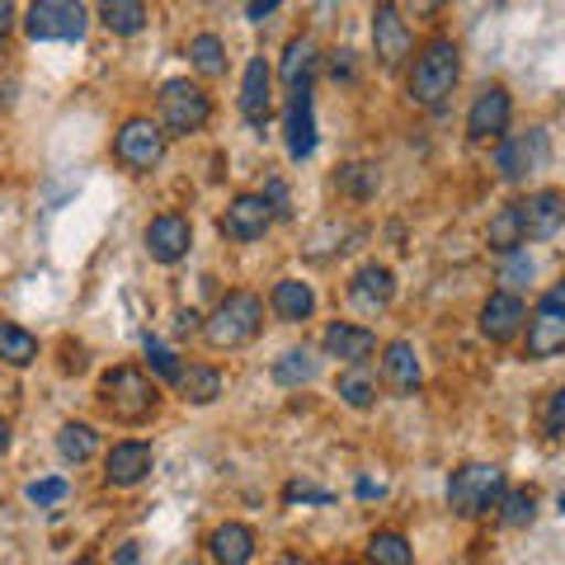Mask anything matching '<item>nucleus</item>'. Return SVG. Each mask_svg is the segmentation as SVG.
Wrapping results in <instances>:
<instances>
[{
    "instance_id": "7",
    "label": "nucleus",
    "mask_w": 565,
    "mask_h": 565,
    "mask_svg": "<svg viewBox=\"0 0 565 565\" xmlns=\"http://www.w3.org/2000/svg\"><path fill=\"white\" fill-rule=\"evenodd\" d=\"M166 128L156 118H147V114H137V118H128L122 128L114 132V161L122 166V170H132V174H151L156 166L166 161Z\"/></svg>"
},
{
    "instance_id": "19",
    "label": "nucleus",
    "mask_w": 565,
    "mask_h": 565,
    "mask_svg": "<svg viewBox=\"0 0 565 565\" xmlns=\"http://www.w3.org/2000/svg\"><path fill=\"white\" fill-rule=\"evenodd\" d=\"M241 114L245 122H255V128H264V118H269L274 109V66L264 57H250L245 62V76H241Z\"/></svg>"
},
{
    "instance_id": "32",
    "label": "nucleus",
    "mask_w": 565,
    "mask_h": 565,
    "mask_svg": "<svg viewBox=\"0 0 565 565\" xmlns=\"http://www.w3.org/2000/svg\"><path fill=\"white\" fill-rule=\"evenodd\" d=\"M189 66L199 71L203 81L226 76V43L217 39V33H193L189 39Z\"/></svg>"
},
{
    "instance_id": "24",
    "label": "nucleus",
    "mask_w": 565,
    "mask_h": 565,
    "mask_svg": "<svg viewBox=\"0 0 565 565\" xmlns=\"http://www.w3.org/2000/svg\"><path fill=\"white\" fill-rule=\"evenodd\" d=\"M269 307L282 326H302L316 316V292H311V282L302 278H278L274 282V292H269Z\"/></svg>"
},
{
    "instance_id": "20",
    "label": "nucleus",
    "mask_w": 565,
    "mask_h": 565,
    "mask_svg": "<svg viewBox=\"0 0 565 565\" xmlns=\"http://www.w3.org/2000/svg\"><path fill=\"white\" fill-rule=\"evenodd\" d=\"M382 382L392 386L396 396H415L419 382H424V367H419V353L411 340H392L382 344Z\"/></svg>"
},
{
    "instance_id": "29",
    "label": "nucleus",
    "mask_w": 565,
    "mask_h": 565,
    "mask_svg": "<svg viewBox=\"0 0 565 565\" xmlns=\"http://www.w3.org/2000/svg\"><path fill=\"white\" fill-rule=\"evenodd\" d=\"M486 245H490L494 255H514L519 245H527V241H523V217H519V203H504V207L490 217V226H486Z\"/></svg>"
},
{
    "instance_id": "47",
    "label": "nucleus",
    "mask_w": 565,
    "mask_h": 565,
    "mask_svg": "<svg viewBox=\"0 0 565 565\" xmlns=\"http://www.w3.org/2000/svg\"><path fill=\"white\" fill-rule=\"evenodd\" d=\"M76 565H95V556H81V561H76Z\"/></svg>"
},
{
    "instance_id": "6",
    "label": "nucleus",
    "mask_w": 565,
    "mask_h": 565,
    "mask_svg": "<svg viewBox=\"0 0 565 565\" xmlns=\"http://www.w3.org/2000/svg\"><path fill=\"white\" fill-rule=\"evenodd\" d=\"M85 29H90V14L81 0H29L24 33L33 43H81Z\"/></svg>"
},
{
    "instance_id": "25",
    "label": "nucleus",
    "mask_w": 565,
    "mask_h": 565,
    "mask_svg": "<svg viewBox=\"0 0 565 565\" xmlns=\"http://www.w3.org/2000/svg\"><path fill=\"white\" fill-rule=\"evenodd\" d=\"M269 377L282 386V392H292V386H311L316 377H321V359H316L307 344H302V349H288L282 359H274Z\"/></svg>"
},
{
    "instance_id": "8",
    "label": "nucleus",
    "mask_w": 565,
    "mask_h": 565,
    "mask_svg": "<svg viewBox=\"0 0 565 565\" xmlns=\"http://www.w3.org/2000/svg\"><path fill=\"white\" fill-rule=\"evenodd\" d=\"M565 353V278L556 288H546L537 297V307L527 311V359H556Z\"/></svg>"
},
{
    "instance_id": "16",
    "label": "nucleus",
    "mask_w": 565,
    "mask_h": 565,
    "mask_svg": "<svg viewBox=\"0 0 565 565\" xmlns=\"http://www.w3.org/2000/svg\"><path fill=\"white\" fill-rule=\"evenodd\" d=\"M519 217H523V241H552L565 226V193L561 189H537L519 199Z\"/></svg>"
},
{
    "instance_id": "10",
    "label": "nucleus",
    "mask_w": 565,
    "mask_h": 565,
    "mask_svg": "<svg viewBox=\"0 0 565 565\" xmlns=\"http://www.w3.org/2000/svg\"><path fill=\"white\" fill-rule=\"evenodd\" d=\"M411 52H415V33L405 24V10L396 0H377L373 6V57H377V66L401 71Z\"/></svg>"
},
{
    "instance_id": "43",
    "label": "nucleus",
    "mask_w": 565,
    "mask_h": 565,
    "mask_svg": "<svg viewBox=\"0 0 565 565\" xmlns=\"http://www.w3.org/2000/svg\"><path fill=\"white\" fill-rule=\"evenodd\" d=\"M174 330H180V334L203 330V316H199V311H184V316H180V326H174Z\"/></svg>"
},
{
    "instance_id": "37",
    "label": "nucleus",
    "mask_w": 565,
    "mask_h": 565,
    "mask_svg": "<svg viewBox=\"0 0 565 565\" xmlns=\"http://www.w3.org/2000/svg\"><path fill=\"white\" fill-rule=\"evenodd\" d=\"M147 363H151V373L166 377V382H180V373H184V363L174 359L166 344H156V340H147Z\"/></svg>"
},
{
    "instance_id": "17",
    "label": "nucleus",
    "mask_w": 565,
    "mask_h": 565,
    "mask_svg": "<svg viewBox=\"0 0 565 565\" xmlns=\"http://www.w3.org/2000/svg\"><path fill=\"white\" fill-rule=\"evenodd\" d=\"M321 349H326V359L344 363V367H359V363L373 359L382 344H377V330L353 326V321H334V326H326V334H321Z\"/></svg>"
},
{
    "instance_id": "3",
    "label": "nucleus",
    "mask_w": 565,
    "mask_h": 565,
    "mask_svg": "<svg viewBox=\"0 0 565 565\" xmlns=\"http://www.w3.org/2000/svg\"><path fill=\"white\" fill-rule=\"evenodd\" d=\"M264 330V297L259 292H226L212 316L203 321V344L212 353H232L241 344H250L255 334Z\"/></svg>"
},
{
    "instance_id": "41",
    "label": "nucleus",
    "mask_w": 565,
    "mask_h": 565,
    "mask_svg": "<svg viewBox=\"0 0 565 565\" xmlns=\"http://www.w3.org/2000/svg\"><path fill=\"white\" fill-rule=\"evenodd\" d=\"M282 6V0H250V6H245V20H255V24H264L269 20V14Z\"/></svg>"
},
{
    "instance_id": "39",
    "label": "nucleus",
    "mask_w": 565,
    "mask_h": 565,
    "mask_svg": "<svg viewBox=\"0 0 565 565\" xmlns=\"http://www.w3.org/2000/svg\"><path fill=\"white\" fill-rule=\"evenodd\" d=\"M264 203L274 207V222L292 217V199H288V184H282V180H264Z\"/></svg>"
},
{
    "instance_id": "14",
    "label": "nucleus",
    "mask_w": 565,
    "mask_h": 565,
    "mask_svg": "<svg viewBox=\"0 0 565 565\" xmlns=\"http://www.w3.org/2000/svg\"><path fill=\"white\" fill-rule=\"evenodd\" d=\"M509 118H514V99H509V90L504 85H486L467 109V137L471 141H500L509 132Z\"/></svg>"
},
{
    "instance_id": "4",
    "label": "nucleus",
    "mask_w": 565,
    "mask_h": 565,
    "mask_svg": "<svg viewBox=\"0 0 565 565\" xmlns=\"http://www.w3.org/2000/svg\"><path fill=\"white\" fill-rule=\"evenodd\" d=\"M504 471L494 462H467L448 476V509L457 519H486L504 500Z\"/></svg>"
},
{
    "instance_id": "31",
    "label": "nucleus",
    "mask_w": 565,
    "mask_h": 565,
    "mask_svg": "<svg viewBox=\"0 0 565 565\" xmlns=\"http://www.w3.org/2000/svg\"><path fill=\"white\" fill-rule=\"evenodd\" d=\"M334 392H340V401L349 405V411H373L377 405V377L367 373V363L344 367L340 382H334Z\"/></svg>"
},
{
    "instance_id": "18",
    "label": "nucleus",
    "mask_w": 565,
    "mask_h": 565,
    "mask_svg": "<svg viewBox=\"0 0 565 565\" xmlns=\"http://www.w3.org/2000/svg\"><path fill=\"white\" fill-rule=\"evenodd\" d=\"M392 297H396V274L386 269V264H363L359 274L349 278V302L353 311H363V316H377L392 307Z\"/></svg>"
},
{
    "instance_id": "46",
    "label": "nucleus",
    "mask_w": 565,
    "mask_h": 565,
    "mask_svg": "<svg viewBox=\"0 0 565 565\" xmlns=\"http://www.w3.org/2000/svg\"><path fill=\"white\" fill-rule=\"evenodd\" d=\"M274 565H311V561H307L302 552H282V556H278Z\"/></svg>"
},
{
    "instance_id": "45",
    "label": "nucleus",
    "mask_w": 565,
    "mask_h": 565,
    "mask_svg": "<svg viewBox=\"0 0 565 565\" xmlns=\"http://www.w3.org/2000/svg\"><path fill=\"white\" fill-rule=\"evenodd\" d=\"M114 565H137V542H122V552L114 556Z\"/></svg>"
},
{
    "instance_id": "27",
    "label": "nucleus",
    "mask_w": 565,
    "mask_h": 565,
    "mask_svg": "<svg viewBox=\"0 0 565 565\" xmlns=\"http://www.w3.org/2000/svg\"><path fill=\"white\" fill-rule=\"evenodd\" d=\"M95 14H99L104 29L118 33V39H132V33L147 29V6H141V0H99Z\"/></svg>"
},
{
    "instance_id": "1",
    "label": "nucleus",
    "mask_w": 565,
    "mask_h": 565,
    "mask_svg": "<svg viewBox=\"0 0 565 565\" xmlns=\"http://www.w3.org/2000/svg\"><path fill=\"white\" fill-rule=\"evenodd\" d=\"M462 81V52L448 33H434L429 43L415 52V66H411V81H405V99L415 109H438Z\"/></svg>"
},
{
    "instance_id": "40",
    "label": "nucleus",
    "mask_w": 565,
    "mask_h": 565,
    "mask_svg": "<svg viewBox=\"0 0 565 565\" xmlns=\"http://www.w3.org/2000/svg\"><path fill=\"white\" fill-rule=\"evenodd\" d=\"M444 6H448V0H401V10L415 14V20H434V14L444 10Z\"/></svg>"
},
{
    "instance_id": "35",
    "label": "nucleus",
    "mask_w": 565,
    "mask_h": 565,
    "mask_svg": "<svg viewBox=\"0 0 565 565\" xmlns=\"http://www.w3.org/2000/svg\"><path fill=\"white\" fill-rule=\"evenodd\" d=\"M334 184H340L349 199H373L377 193V184H382V174H377V166H340V174H334Z\"/></svg>"
},
{
    "instance_id": "44",
    "label": "nucleus",
    "mask_w": 565,
    "mask_h": 565,
    "mask_svg": "<svg viewBox=\"0 0 565 565\" xmlns=\"http://www.w3.org/2000/svg\"><path fill=\"white\" fill-rule=\"evenodd\" d=\"M10 444H14V429H10V419H6V415H0V457H6V452H10Z\"/></svg>"
},
{
    "instance_id": "15",
    "label": "nucleus",
    "mask_w": 565,
    "mask_h": 565,
    "mask_svg": "<svg viewBox=\"0 0 565 565\" xmlns=\"http://www.w3.org/2000/svg\"><path fill=\"white\" fill-rule=\"evenodd\" d=\"M141 241H147V255L156 264H180L193 250V222L184 217V212H161V217L147 222Z\"/></svg>"
},
{
    "instance_id": "38",
    "label": "nucleus",
    "mask_w": 565,
    "mask_h": 565,
    "mask_svg": "<svg viewBox=\"0 0 565 565\" xmlns=\"http://www.w3.org/2000/svg\"><path fill=\"white\" fill-rule=\"evenodd\" d=\"M24 494H29V500L39 504V509H47V504H62L66 494H71V486L62 481V476H43V481H33Z\"/></svg>"
},
{
    "instance_id": "26",
    "label": "nucleus",
    "mask_w": 565,
    "mask_h": 565,
    "mask_svg": "<svg viewBox=\"0 0 565 565\" xmlns=\"http://www.w3.org/2000/svg\"><path fill=\"white\" fill-rule=\"evenodd\" d=\"M222 373L212 363H189L184 373H180V382H174V392H180V401H189V405H212L222 396Z\"/></svg>"
},
{
    "instance_id": "13",
    "label": "nucleus",
    "mask_w": 565,
    "mask_h": 565,
    "mask_svg": "<svg viewBox=\"0 0 565 565\" xmlns=\"http://www.w3.org/2000/svg\"><path fill=\"white\" fill-rule=\"evenodd\" d=\"M156 467V452L151 444H141V438H122V444H114L109 452H104V486L109 490H132L151 476Z\"/></svg>"
},
{
    "instance_id": "12",
    "label": "nucleus",
    "mask_w": 565,
    "mask_h": 565,
    "mask_svg": "<svg viewBox=\"0 0 565 565\" xmlns=\"http://www.w3.org/2000/svg\"><path fill=\"white\" fill-rule=\"evenodd\" d=\"M476 326L490 344H514L519 334L527 330V307L519 292H490L481 302V316H476Z\"/></svg>"
},
{
    "instance_id": "48",
    "label": "nucleus",
    "mask_w": 565,
    "mask_h": 565,
    "mask_svg": "<svg viewBox=\"0 0 565 565\" xmlns=\"http://www.w3.org/2000/svg\"><path fill=\"white\" fill-rule=\"evenodd\" d=\"M184 565H203V561H184Z\"/></svg>"
},
{
    "instance_id": "11",
    "label": "nucleus",
    "mask_w": 565,
    "mask_h": 565,
    "mask_svg": "<svg viewBox=\"0 0 565 565\" xmlns=\"http://www.w3.org/2000/svg\"><path fill=\"white\" fill-rule=\"evenodd\" d=\"M222 236L236 241V245H250V241H264L274 226V207L264 203V193H236L232 203L222 212Z\"/></svg>"
},
{
    "instance_id": "49",
    "label": "nucleus",
    "mask_w": 565,
    "mask_h": 565,
    "mask_svg": "<svg viewBox=\"0 0 565 565\" xmlns=\"http://www.w3.org/2000/svg\"><path fill=\"white\" fill-rule=\"evenodd\" d=\"M340 565H353V561H340Z\"/></svg>"
},
{
    "instance_id": "34",
    "label": "nucleus",
    "mask_w": 565,
    "mask_h": 565,
    "mask_svg": "<svg viewBox=\"0 0 565 565\" xmlns=\"http://www.w3.org/2000/svg\"><path fill=\"white\" fill-rule=\"evenodd\" d=\"M537 519V494L533 490H504V500H500V523L504 527H527Z\"/></svg>"
},
{
    "instance_id": "33",
    "label": "nucleus",
    "mask_w": 565,
    "mask_h": 565,
    "mask_svg": "<svg viewBox=\"0 0 565 565\" xmlns=\"http://www.w3.org/2000/svg\"><path fill=\"white\" fill-rule=\"evenodd\" d=\"M367 565H415V546L396 527H382L367 537Z\"/></svg>"
},
{
    "instance_id": "22",
    "label": "nucleus",
    "mask_w": 565,
    "mask_h": 565,
    "mask_svg": "<svg viewBox=\"0 0 565 565\" xmlns=\"http://www.w3.org/2000/svg\"><path fill=\"white\" fill-rule=\"evenodd\" d=\"M316 71H321V47L307 33H297V39L282 47V62H278V81L288 85V90H311Z\"/></svg>"
},
{
    "instance_id": "30",
    "label": "nucleus",
    "mask_w": 565,
    "mask_h": 565,
    "mask_svg": "<svg viewBox=\"0 0 565 565\" xmlns=\"http://www.w3.org/2000/svg\"><path fill=\"white\" fill-rule=\"evenodd\" d=\"M57 452H62V462H90V457L99 452V434H95V424H85V419H66L62 429H57Z\"/></svg>"
},
{
    "instance_id": "21",
    "label": "nucleus",
    "mask_w": 565,
    "mask_h": 565,
    "mask_svg": "<svg viewBox=\"0 0 565 565\" xmlns=\"http://www.w3.org/2000/svg\"><path fill=\"white\" fill-rule=\"evenodd\" d=\"M282 137H288V156L307 161L316 151V109H311V90H292L288 114H282Z\"/></svg>"
},
{
    "instance_id": "28",
    "label": "nucleus",
    "mask_w": 565,
    "mask_h": 565,
    "mask_svg": "<svg viewBox=\"0 0 565 565\" xmlns=\"http://www.w3.org/2000/svg\"><path fill=\"white\" fill-rule=\"evenodd\" d=\"M0 363L6 367H33L39 363V334L14 326V321H0Z\"/></svg>"
},
{
    "instance_id": "9",
    "label": "nucleus",
    "mask_w": 565,
    "mask_h": 565,
    "mask_svg": "<svg viewBox=\"0 0 565 565\" xmlns=\"http://www.w3.org/2000/svg\"><path fill=\"white\" fill-rule=\"evenodd\" d=\"M546 156H552V147H546L542 128L504 132L500 141H494V170H500L504 184H519V180H527V174L546 170Z\"/></svg>"
},
{
    "instance_id": "5",
    "label": "nucleus",
    "mask_w": 565,
    "mask_h": 565,
    "mask_svg": "<svg viewBox=\"0 0 565 565\" xmlns=\"http://www.w3.org/2000/svg\"><path fill=\"white\" fill-rule=\"evenodd\" d=\"M212 118V99L199 81H166L161 95H156V122L166 128V137H193L203 132Z\"/></svg>"
},
{
    "instance_id": "42",
    "label": "nucleus",
    "mask_w": 565,
    "mask_h": 565,
    "mask_svg": "<svg viewBox=\"0 0 565 565\" xmlns=\"http://www.w3.org/2000/svg\"><path fill=\"white\" fill-rule=\"evenodd\" d=\"M10 29H14V0H0V43L10 39Z\"/></svg>"
},
{
    "instance_id": "23",
    "label": "nucleus",
    "mask_w": 565,
    "mask_h": 565,
    "mask_svg": "<svg viewBox=\"0 0 565 565\" xmlns=\"http://www.w3.org/2000/svg\"><path fill=\"white\" fill-rule=\"evenodd\" d=\"M255 546H259V537L250 523H222L207 533V556L217 565H250Z\"/></svg>"
},
{
    "instance_id": "36",
    "label": "nucleus",
    "mask_w": 565,
    "mask_h": 565,
    "mask_svg": "<svg viewBox=\"0 0 565 565\" xmlns=\"http://www.w3.org/2000/svg\"><path fill=\"white\" fill-rule=\"evenodd\" d=\"M537 424H542V438H565V386H556V392L546 396Z\"/></svg>"
},
{
    "instance_id": "2",
    "label": "nucleus",
    "mask_w": 565,
    "mask_h": 565,
    "mask_svg": "<svg viewBox=\"0 0 565 565\" xmlns=\"http://www.w3.org/2000/svg\"><path fill=\"white\" fill-rule=\"evenodd\" d=\"M99 411L118 419V424H147L156 415V405H161V386H156L141 367L132 363H118L109 373L99 377Z\"/></svg>"
}]
</instances>
